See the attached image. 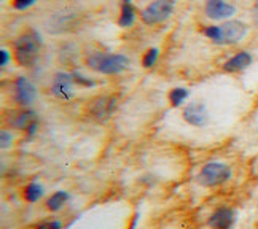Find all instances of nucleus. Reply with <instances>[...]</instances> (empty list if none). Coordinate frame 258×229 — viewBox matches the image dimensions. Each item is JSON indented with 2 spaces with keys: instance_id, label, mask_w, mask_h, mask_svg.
I'll list each match as a JSON object with an SVG mask.
<instances>
[{
  "instance_id": "f257e3e1",
  "label": "nucleus",
  "mask_w": 258,
  "mask_h": 229,
  "mask_svg": "<svg viewBox=\"0 0 258 229\" xmlns=\"http://www.w3.org/2000/svg\"><path fill=\"white\" fill-rule=\"evenodd\" d=\"M42 48V38L35 31H26L15 40L13 53L19 65L29 67L35 62Z\"/></svg>"
},
{
  "instance_id": "f03ea898",
  "label": "nucleus",
  "mask_w": 258,
  "mask_h": 229,
  "mask_svg": "<svg viewBox=\"0 0 258 229\" xmlns=\"http://www.w3.org/2000/svg\"><path fill=\"white\" fill-rule=\"evenodd\" d=\"M86 64L89 68L105 73V75H115L126 70L129 65V59L123 54H108V53H93L86 59Z\"/></svg>"
},
{
  "instance_id": "7ed1b4c3",
  "label": "nucleus",
  "mask_w": 258,
  "mask_h": 229,
  "mask_svg": "<svg viewBox=\"0 0 258 229\" xmlns=\"http://www.w3.org/2000/svg\"><path fill=\"white\" fill-rule=\"evenodd\" d=\"M230 178H231L230 166H226L223 163H209L201 169L198 180H200L201 185L211 188V186L222 185L230 180Z\"/></svg>"
},
{
  "instance_id": "20e7f679",
  "label": "nucleus",
  "mask_w": 258,
  "mask_h": 229,
  "mask_svg": "<svg viewBox=\"0 0 258 229\" xmlns=\"http://www.w3.org/2000/svg\"><path fill=\"white\" fill-rule=\"evenodd\" d=\"M174 7H175L174 0H155L153 4H150L142 12L141 15L142 23L153 26V24L166 21V19L172 15Z\"/></svg>"
},
{
  "instance_id": "39448f33",
  "label": "nucleus",
  "mask_w": 258,
  "mask_h": 229,
  "mask_svg": "<svg viewBox=\"0 0 258 229\" xmlns=\"http://www.w3.org/2000/svg\"><path fill=\"white\" fill-rule=\"evenodd\" d=\"M37 97L35 86L29 82L26 77H18L13 85V99L18 105L27 107L31 105Z\"/></svg>"
},
{
  "instance_id": "423d86ee",
  "label": "nucleus",
  "mask_w": 258,
  "mask_h": 229,
  "mask_svg": "<svg viewBox=\"0 0 258 229\" xmlns=\"http://www.w3.org/2000/svg\"><path fill=\"white\" fill-rule=\"evenodd\" d=\"M247 34V26L241 21H228L220 26V42L218 45H233L241 42Z\"/></svg>"
},
{
  "instance_id": "0eeeda50",
  "label": "nucleus",
  "mask_w": 258,
  "mask_h": 229,
  "mask_svg": "<svg viewBox=\"0 0 258 229\" xmlns=\"http://www.w3.org/2000/svg\"><path fill=\"white\" fill-rule=\"evenodd\" d=\"M51 91L57 99H62V101L72 99L74 97V77H72V73H64V72L56 73L54 80H53Z\"/></svg>"
},
{
  "instance_id": "6e6552de",
  "label": "nucleus",
  "mask_w": 258,
  "mask_h": 229,
  "mask_svg": "<svg viewBox=\"0 0 258 229\" xmlns=\"http://www.w3.org/2000/svg\"><path fill=\"white\" fill-rule=\"evenodd\" d=\"M183 118L188 124L196 126V127H203L207 124V119H209V112L203 102H191L185 107L183 110Z\"/></svg>"
},
{
  "instance_id": "1a4fd4ad",
  "label": "nucleus",
  "mask_w": 258,
  "mask_h": 229,
  "mask_svg": "<svg viewBox=\"0 0 258 229\" xmlns=\"http://www.w3.org/2000/svg\"><path fill=\"white\" fill-rule=\"evenodd\" d=\"M236 13V8L226 0H206V15L211 19H226Z\"/></svg>"
},
{
  "instance_id": "9d476101",
  "label": "nucleus",
  "mask_w": 258,
  "mask_h": 229,
  "mask_svg": "<svg viewBox=\"0 0 258 229\" xmlns=\"http://www.w3.org/2000/svg\"><path fill=\"white\" fill-rule=\"evenodd\" d=\"M236 221V213L230 207H220L211 215L209 226L212 229H231Z\"/></svg>"
},
{
  "instance_id": "9b49d317",
  "label": "nucleus",
  "mask_w": 258,
  "mask_h": 229,
  "mask_svg": "<svg viewBox=\"0 0 258 229\" xmlns=\"http://www.w3.org/2000/svg\"><path fill=\"white\" fill-rule=\"evenodd\" d=\"M116 105V99L110 96H104V97H97L96 101L91 102L89 105V113L94 118L104 119L113 112V108Z\"/></svg>"
},
{
  "instance_id": "f8f14e48",
  "label": "nucleus",
  "mask_w": 258,
  "mask_h": 229,
  "mask_svg": "<svg viewBox=\"0 0 258 229\" xmlns=\"http://www.w3.org/2000/svg\"><path fill=\"white\" fill-rule=\"evenodd\" d=\"M250 64H252V56L247 51H241V53L234 54L231 59H228L223 68H225V72H241L244 68L249 67Z\"/></svg>"
},
{
  "instance_id": "ddd939ff",
  "label": "nucleus",
  "mask_w": 258,
  "mask_h": 229,
  "mask_svg": "<svg viewBox=\"0 0 258 229\" xmlns=\"http://www.w3.org/2000/svg\"><path fill=\"white\" fill-rule=\"evenodd\" d=\"M10 126L15 129H26L35 123V113L31 110H24V112H16L12 118H10Z\"/></svg>"
},
{
  "instance_id": "4468645a",
  "label": "nucleus",
  "mask_w": 258,
  "mask_h": 229,
  "mask_svg": "<svg viewBox=\"0 0 258 229\" xmlns=\"http://www.w3.org/2000/svg\"><path fill=\"white\" fill-rule=\"evenodd\" d=\"M134 19H136V8H134L133 2L131 0H123L118 24H120L121 27H131L134 24Z\"/></svg>"
},
{
  "instance_id": "2eb2a0df",
  "label": "nucleus",
  "mask_w": 258,
  "mask_h": 229,
  "mask_svg": "<svg viewBox=\"0 0 258 229\" xmlns=\"http://www.w3.org/2000/svg\"><path fill=\"white\" fill-rule=\"evenodd\" d=\"M69 196L66 191H56L54 194H51L48 197V201H46V207L49 208L51 212H57L59 208H61L67 201H69Z\"/></svg>"
},
{
  "instance_id": "dca6fc26",
  "label": "nucleus",
  "mask_w": 258,
  "mask_h": 229,
  "mask_svg": "<svg viewBox=\"0 0 258 229\" xmlns=\"http://www.w3.org/2000/svg\"><path fill=\"white\" fill-rule=\"evenodd\" d=\"M43 196V188L38 183H31L24 190V199L27 202H37Z\"/></svg>"
},
{
  "instance_id": "f3484780",
  "label": "nucleus",
  "mask_w": 258,
  "mask_h": 229,
  "mask_svg": "<svg viewBox=\"0 0 258 229\" xmlns=\"http://www.w3.org/2000/svg\"><path fill=\"white\" fill-rule=\"evenodd\" d=\"M186 97H188V91L185 88H174L169 93V101L172 107H180Z\"/></svg>"
},
{
  "instance_id": "a211bd4d",
  "label": "nucleus",
  "mask_w": 258,
  "mask_h": 229,
  "mask_svg": "<svg viewBox=\"0 0 258 229\" xmlns=\"http://www.w3.org/2000/svg\"><path fill=\"white\" fill-rule=\"evenodd\" d=\"M158 54H160V51H158V48H150L148 51L144 54L142 57V65L145 68H150L156 64V59H158Z\"/></svg>"
},
{
  "instance_id": "6ab92c4d",
  "label": "nucleus",
  "mask_w": 258,
  "mask_h": 229,
  "mask_svg": "<svg viewBox=\"0 0 258 229\" xmlns=\"http://www.w3.org/2000/svg\"><path fill=\"white\" fill-rule=\"evenodd\" d=\"M204 35L218 45V42H220V26H207L204 29Z\"/></svg>"
},
{
  "instance_id": "aec40b11",
  "label": "nucleus",
  "mask_w": 258,
  "mask_h": 229,
  "mask_svg": "<svg viewBox=\"0 0 258 229\" xmlns=\"http://www.w3.org/2000/svg\"><path fill=\"white\" fill-rule=\"evenodd\" d=\"M72 77H74V82L78 83L80 86H86V88H93L96 85V82H93V80H89L88 77L78 73V72H72Z\"/></svg>"
},
{
  "instance_id": "412c9836",
  "label": "nucleus",
  "mask_w": 258,
  "mask_h": 229,
  "mask_svg": "<svg viewBox=\"0 0 258 229\" xmlns=\"http://www.w3.org/2000/svg\"><path fill=\"white\" fill-rule=\"evenodd\" d=\"M35 2H37V0H13L12 5H13L15 10H26L29 7H32Z\"/></svg>"
},
{
  "instance_id": "4be33fe9",
  "label": "nucleus",
  "mask_w": 258,
  "mask_h": 229,
  "mask_svg": "<svg viewBox=\"0 0 258 229\" xmlns=\"http://www.w3.org/2000/svg\"><path fill=\"white\" fill-rule=\"evenodd\" d=\"M0 137H2V148L5 150V148H8L10 143H12V134H10L8 131H2Z\"/></svg>"
},
{
  "instance_id": "5701e85b",
  "label": "nucleus",
  "mask_w": 258,
  "mask_h": 229,
  "mask_svg": "<svg viewBox=\"0 0 258 229\" xmlns=\"http://www.w3.org/2000/svg\"><path fill=\"white\" fill-rule=\"evenodd\" d=\"M0 56H2V59H0V65L5 67L8 64V61H10V54H8V51H7L5 48L0 49Z\"/></svg>"
},
{
  "instance_id": "b1692460",
  "label": "nucleus",
  "mask_w": 258,
  "mask_h": 229,
  "mask_svg": "<svg viewBox=\"0 0 258 229\" xmlns=\"http://www.w3.org/2000/svg\"><path fill=\"white\" fill-rule=\"evenodd\" d=\"M61 227H62L61 221H51V223H48L46 226H43L42 229H61Z\"/></svg>"
},
{
  "instance_id": "393cba45",
  "label": "nucleus",
  "mask_w": 258,
  "mask_h": 229,
  "mask_svg": "<svg viewBox=\"0 0 258 229\" xmlns=\"http://www.w3.org/2000/svg\"><path fill=\"white\" fill-rule=\"evenodd\" d=\"M26 131H27V135H29V137H32V135L35 134V131H37V123L31 124V126H29V127L26 129Z\"/></svg>"
},
{
  "instance_id": "a878e982",
  "label": "nucleus",
  "mask_w": 258,
  "mask_h": 229,
  "mask_svg": "<svg viewBox=\"0 0 258 229\" xmlns=\"http://www.w3.org/2000/svg\"><path fill=\"white\" fill-rule=\"evenodd\" d=\"M255 18H256V21H258V2L255 5Z\"/></svg>"
}]
</instances>
